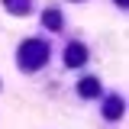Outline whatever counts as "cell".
<instances>
[{
  "label": "cell",
  "instance_id": "1",
  "mask_svg": "<svg viewBox=\"0 0 129 129\" xmlns=\"http://www.w3.org/2000/svg\"><path fill=\"white\" fill-rule=\"evenodd\" d=\"M48 58V45L45 42H36V39H29V42H23L19 45V64L26 68V71H36V68H42Z\"/></svg>",
  "mask_w": 129,
  "mask_h": 129
},
{
  "label": "cell",
  "instance_id": "2",
  "mask_svg": "<svg viewBox=\"0 0 129 129\" xmlns=\"http://www.w3.org/2000/svg\"><path fill=\"white\" fill-rule=\"evenodd\" d=\"M64 61L71 64V68L84 64V61H87V48H84V45H71L68 52H64Z\"/></svg>",
  "mask_w": 129,
  "mask_h": 129
},
{
  "label": "cell",
  "instance_id": "3",
  "mask_svg": "<svg viewBox=\"0 0 129 129\" xmlns=\"http://www.w3.org/2000/svg\"><path fill=\"white\" fill-rule=\"evenodd\" d=\"M119 113H123V100H119V97H107L103 116H107V119H119Z\"/></svg>",
  "mask_w": 129,
  "mask_h": 129
},
{
  "label": "cell",
  "instance_id": "4",
  "mask_svg": "<svg viewBox=\"0 0 129 129\" xmlns=\"http://www.w3.org/2000/svg\"><path fill=\"white\" fill-rule=\"evenodd\" d=\"M3 7L10 10V13H29V0H3Z\"/></svg>",
  "mask_w": 129,
  "mask_h": 129
},
{
  "label": "cell",
  "instance_id": "5",
  "mask_svg": "<svg viewBox=\"0 0 129 129\" xmlns=\"http://www.w3.org/2000/svg\"><path fill=\"white\" fill-rule=\"evenodd\" d=\"M78 90H81L84 97H97V94H100V84H97L94 78H87V81H81V87H78Z\"/></svg>",
  "mask_w": 129,
  "mask_h": 129
},
{
  "label": "cell",
  "instance_id": "6",
  "mask_svg": "<svg viewBox=\"0 0 129 129\" xmlns=\"http://www.w3.org/2000/svg\"><path fill=\"white\" fill-rule=\"evenodd\" d=\"M42 23H45L48 29H58V26H61V16H58V10H45V16H42Z\"/></svg>",
  "mask_w": 129,
  "mask_h": 129
},
{
  "label": "cell",
  "instance_id": "7",
  "mask_svg": "<svg viewBox=\"0 0 129 129\" xmlns=\"http://www.w3.org/2000/svg\"><path fill=\"white\" fill-rule=\"evenodd\" d=\"M116 3H119V7H126V3H129V0H116Z\"/></svg>",
  "mask_w": 129,
  "mask_h": 129
}]
</instances>
